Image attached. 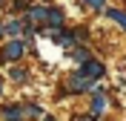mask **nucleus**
<instances>
[{
  "label": "nucleus",
  "mask_w": 126,
  "mask_h": 121,
  "mask_svg": "<svg viewBox=\"0 0 126 121\" xmlns=\"http://www.w3.org/2000/svg\"><path fill=\"white\" fill-rule=\"evenodd\" d=\"M0 92H3V84H0Z\"/></svg>",
  "instance_id": "9"
},
{
  "label": "nucleus",
  "mask_w": 126,
  "mask_h": 121,
  "mask_svg": "<svg viewBox=\"0 0 126 121\" xmlns=\"http://www.w3.org/2000/svg\"><path fill=\"white\" fill-rule=\"evenodd\" d=\"M89 9H94V12H106V0H83Z\"/></svg>",
  "instance_id": "8"
},
{
  "label": "nucleus",
  "mask_w": 126,
  "mask_h": 121,
  "mask_svg": "<svg viewBox=\"0 0 126 121\" xmlns=\"http://www.w3.org/2000/svg\"><path fill=\"white\" fill-rule=\"evenodd\" d=\"M80 75H83V78H89V81H97V78H103V72H106V66L100 64V61H92V58H89L86 64L80 66L78 69Z\"/></svg>",
  "instance_id": "1"
},
{
  "label": "nucleus",
  "mask_w": 126,
  "mask_h": 121,
  "mask_svg": "<svg viewBox=\"0 0 126 121\" xmlns=\"http://www.w3.org/2000/svg\"><path fill=\"white\" fill-rule=\"evenodd\" d=\"M103 110H106V95H103L100 89H97V92L92 95V113H94V118H97Z\"/></svg>",
  "instance_id": "5"
},
{
  "label": "nucleus",
  "mask_w": 126,
  "mask_h": 121,
  "mask_svg": "<svg viewBox=\"0 0 126 121\" xmlns=\"http://www.w3.org/2000/svg\"><path fill=\"white\" fill-rule=\"evenodd\" d=\"M46 26L49 29H60L63 26V9H46Z\"/></svg>",
  "instance_id": "3"
},
{
  "label": "nucleus",
  "mask_w": 126,
  "mask_h": 121,
  "mask_svg": "<svg viewBox=\"0 0 126 121\" xmlns=\"http://www.w3.org/2000/svg\"><path fill=\"white\" fill-rule=\"evenodd\" d=\"M3 115H6L9 121H20V118H23V110H20V107H6Z\"/></svg>",
  "instance_id": "7"
},
{
  "label": "nucleus",
  "mask_w": 126,
  "mask_h": 121,
  "mask_svg": "<svg viewBox=\"0 0 126 121\" xmlns=\"http://www.w3.org/2000/svg\"><path fill=\"white\" fill-rule=\"evenodd\" d=\"M23 46H26L23 40H12V43L6 46V58H12V61H15V58H20V55H23Z\"/></svg>",
  "instance_id": "6"
},
{
  "label": "nucleus",
  "mask_w": 126,
  "mask_h": 121,
  "mask_svg": "<svg viewBox=\"0 0 126 121\" xmlns=\"http://www.w3.org/2000/svg\"><path fill=\"white\" fill-rule=\"evenodd\" d=\"M103 15L109 17L112 23H118L120 29H123V32H126V12H120V9H109V6H106V12H103Z\"/></svg>",
  "instance_id": "4"
},
{
  "label": "nucleus",
  "mask_w": 126,
  "mask_h": 121,
  "mask_svg": "<svg viewBox=\"0 0 126 121\" xmlns=\"http://www.w3.org/2000/svg\"><path fill=\"white\" fill-rule=\"evenodd\" d=\"M69 89H72V92H86V89H92V81L83 78L80 72H75V75L69 78Z\"/></svg>",
  "instance_id": "2"
}]
</instances>
